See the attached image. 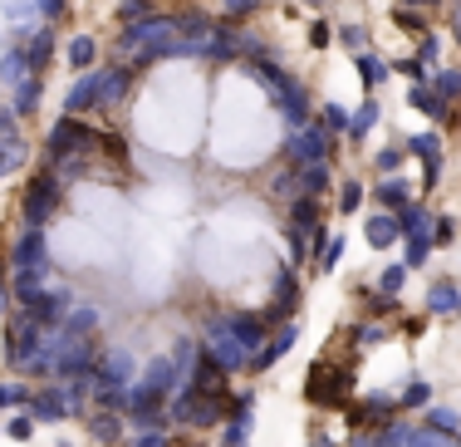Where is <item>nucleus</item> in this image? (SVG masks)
I'll use <instances>...</instances> for the list:
<instances>
[{"instance_id":"dca6fc26","label":"nucleus","mask_w":461,"mask_h":447,"mask_svg":"<svg viewBox=\"0 0 461 447\" xmlns=\"http://www.w3.org/2000/svg\"><path fill=\"white\" fill-rule=\"evenodd\" d=\"M148 15H158L152 0H118V10H113L118 25H133V20H148Z\"/></svg>"},{"instance_id":"7ed1b4c3","label":"nucleus","mask_w":461,"mask_h":447,"mask_svg":"<svg viewBox=\"0 0 461 447\" xmlns=\"http://www.w3.org/2000/svg\"><path fill=\"white\" fill-rule=\"evenodd\" d=\"M408 108H412V114H422L427 123H437V128H447L456 118V108L447 104L432 84H408Z\"/></svg>"},{"instance_id":"423d86ee","label":"nucleus","mask_w":461,"mask_h":447,"mask_svg":"<svg viewBox=\"0 0 461 447\" xmlns=\"http://www.w3.org/2000/svg\"><path fill=\"white\" fill-rule=\"evenodd\" d=\"M64 114H74V118L98 114V69H84L79 79L69 84V94H64Z\"/></svg>"},{"instance_id":"b1692460","label":"nucleus","mask_w":461,"mask_h":447,"mask_svg":"<svg viewBox=\"0 0 461 447\" xmlns=\"http://www.w3.org/2000/svg\"><path fill=\"white\" fill-rule=\"evenodd\" d=\"M402 158H408V148H383V152H378V168H383V172H398Z\"/></svg>"},{"instance_id":"0eeeda50","label":"nucleus","mask_w":461,"mask_h":447,"mask_svg":"<svg viewBox=\"0 0 461 447\" xmlns=\"http://www.w3.org/2000/svg\"><path fill=\"white\" fill-rule=\"evenodd\" d=\"M25 64H30V74H45V64L54 59V20H45V25L35 30V35L25 40Z\"/></svg>"},{"instance_id":"ddd939ff","label":"nucleus","mask_w":461,"mask_h":447,"mask_svg":"<svg viewBox=\"0 0 461 447\" xmlns=\"http://www.w3.org/2000/svg\"><path fill=\"white\" fill-rule=\"evenodd\" d=\"M383 118V108H378V99H364L358 108H348V138H364L373 123Z\"/></svg>"},{"instance_id":"412c9836","label":"nucleus","mask_w":461,"mask_h":447,"mask_svg":"<svg viewBox=\"0 0 461 447\" xmlns=\"http://www.w3.org/2000/svg\"><path fill=\"white\" fill-rule=\"evenodd\" d=\"M260 5H266V0H221V10H226V20H230V25H240L246 15H256Z\"/></svg>"},{"instance_id":"f3484780","label":"nucleus","mask_w":461,"mask_h":447,"mask_svg":"<svg viewBox=\"0 0 461 447\" xmlns=\"http://www.w3.org/2000/svg\"><path fill=\"white\" fill-rule=\"evenodd\" d=\"M393 20H398L402 30H412V35H427V10H417V5H398Z\"/></svg>"},{"instance_id":"bb28decb","label":"nucleus","mask_w":461,"mask_h":447,"mask_svg":"<svg viewBox=\"0 0 461 447\" xmlns=\"http://www.w3.org/2000/svg\"><path fill=\"white\" fill-rule=\"evenodd\" d=\"M442 178V158H422V187H437Z\"/></svg>"},{"instance_id":"a211bd4d","label":"nucleus","mask_w":461,"mask_h":447,"mask_svg":"<svg viewBox=\"0 0 461 447\" xmlns=\"http://www.w3.org/2000/svg\"><path fill=\"white\" fill-rule=\"evenodd\" d=\"M408 152H412V158H442V138H437V133H412Z\"/></svg>"},{"instance_id":"f03ea898","label":"nucleus","mask_w":461,"mask_h":447,"mask_svg":"<svg viewBox=\"0 0 461 447\" xmlns=\"http://www.w3.org/2000/svg\"><path fill=\"white\" fill-rule=\"evenodd\" d=\"M290 158H300V162H329L334 158V143H329V133L320 128V118H310L304 128L290 133Z\"/></svg>"},{"instance_id":"cd10ccee","label":"nucleus","mask_w":461,"mask_h":447,"mask_svg":"<svg viewBox=\"0 0 461 447\" xmlns=\"http://www.w3.org/2000/svg\"><path fill=\"white\" fill-rule=\"evenodd\" d=\"M15 123H20V118H15V108H10V104H0V138H10V133H15Z\"/></svg>"},{"instance_id":"c85d7f7f","label":"nucleus","mask_w":461,"mask_h":447,"mask_svg":"<svg viewBox=\"0 0 461 447\" xmlns=\"http://www.w3.org/2000/svg\"><path fill=\"white\" fill-rule=\"evenodd\" d=\"M10 168V152H5V138H0V172Z\"/></svg>"},{"instance_id":"39448f33","label":"nucleus","mask_w":461,"mask_h":447,"mask_svg":"<svg viewBox=\"0 0 461 447\" xmlns=\"http://www.w3.org/2000/svg\"><path fill=\"white\" fill-rule=\"evenodd\" d=\"M128 84H133L128 64H98V114L113 108L118 99H128Z\"/></svg>"},{"instance_id":"4be33fe9","label":"nucleus","mask_w":461,"mask_h":447,"mask_svg":"<svg viewBox=\"0 0 461 447\" xmlns=\"http://www.w3.org/2000/svg\"><path fill=\"white\" fill-rule=\"evenodd\" d=\"M339 40H344V50H354V54L368 50V30L364 25H344V30H339Z\"/></svg>"},{"instance_id":"9b49d317","label":"nucleus","mask_w":461,"mask_h":447,"mask_svg":"<svg viewBox=\"0 0 461 447\" xmlns=\"http://www.w3.org/2000/svg\"><path fill=\"white\" fill-rule=\"evenodd\" d=\"M20 79H30V64H25V50H5L0 54V84H5V89H15Z\"/></svg>"},{"instance_id":"6e6552de","label":"nucleus","mask_w":461,"mask_h":447,"mask_svg":"<svg viewBox=\"0 0 461 447\" xmlns=\"http://www.w3.org/2000/svg\"><path fill=\"white\" fill-rule=\"evenodd\" d=\"M64 59H69V69H98V40L94 35H74L69 45H64Z\"/></svg>"},{"instance_id":"6ab92c4d","label":"nucleus","mask_w":461,"mask_h":447,"mask_svg":"<svg viewBox=\"0 0 461 447\" xmlns=\"http://www.w3.org/2000/svg\"><path fill=\"white\" fill-rule=\"evenodd\" d=\"M378 202L383 206H408V182L393 172V182H383V187H378Z\"/></svg>"},{"instance_id":"5701e85b","label":"nucleus","mask_w":461,"mask_h":447,"mask_svg":"<svg viewBox=\"0 0 461 447\" xmlns=\"http://www.w3.org/2000/svg\"><path fill=\"white\" fill-rule=\"evenodd\" d=\"M329 40H334L329 20H314V25H310V50H329Z\"/></svg>"},{"instance_id":"1a4fd4ad","label":"nucleus","mask_w":461,"mask_h":447,"mask_svg":"<svg viewBox=\"0 0 461 447\" xmlns=\"http://www.w3.org/2000/svg\"><path fill=\"white\" fill-rule=\"evenodd\" d=\"M40 99H45V84H40V74H30V79H20L15 84V118H35V108H40Z\"/></svg>"},{"instance_id":"2eb2a0df","label":"nucleus","mask_w":461,"mask_h":447,"mask_svg":"<svg viewBox=\"0 0 461 447\" xmlns=\"http://www.w3.org/2000/svg\"><path fill=\"white\" fill-rule=\"evenodd\" d=\"M417 59H422L427 69H442V35H432V30L417 35Z\"/></svg>"},{"instance_id":"20e7f679","label":"nucleus","mask_w":461,"mask_h":447,"mask_svg":"<svg viewBox=\"0 0 461 447\" xmlns=\"http://www.w3.org/2000/svg\"><path fill=\"white\" fill-rule=\"evenodd\" d=\"M54 202H59V178H54V168H40L30 192H25V216L30 222H45L54 212Z\"/></svg>"},{"instance_id":"4468645a","label":"nucleus","mask_w":461,"mask_h":447,"mask_svg":"<svg viewBox=\"0 0 461 447\" xmlns=\"http://www.w3.org/2000/svg\"><path fill=\"white\" fill-rule=\"evenodd\" d=\"M314 118H320L324 133H348V108H344V104H324Z\"/></svg>"},{"instance_id":"f8f14e48","label":"nucleus","mask_w":461,"mask_h":447,"mask_svg":"<svg viewBox=\"0 0 461 447\" xmlns=\"http://www.w3.org/2000/svg\"><path fill=\"white\" fill-rule=\"evenodd\" d=\"M427 84H432V89L442 94L452 108H461V69H452V64H447V69H432V79H427Z\"/></svg>"},{"instance_id":"a878e982","label":"nucleus","mask_w":461,"mask_h":447,"mask_svg":"<svg viewBox=\"0 0 461 447\" xmlns=\"http://www.w3.org/2000/svg\"><path fill=\"white\" fill-rule=\"evenodd\" d=\"M64 5H69V0H35V15H40V20H59Z\"/></svg>"},{"instance_id":"aec40b11","label":"nucleus","mask_w":461,"mask_h":447,"mask_svg":"<svg viewBox=\"0 0 461 447\" xmlns=\"http://www.w3.org/2000/svg\"><path fill=\"white\" fill-rule=\"evenodd\" d=\"M398 232H402V226L393 222V216H373V222H368V236H373V246H388Z\"/></svg>"},{"instance_id":"f257e3e1","label":"nucleus","mask_w":461,"mask_h":447,"mask_svg":"<svg viewBox=\"0 0 461 447\" xmlns=\"http://www.w3.org/2000/svg\"><path fill=\"white\" fill-rule=\"evenodd\" d=\"M304 394H310V403H320V408L344 403L348 398V369L334 364V359H320V364L310 369V379H304Z\"/></svg>"},{"instance_id":"9d476101","label":"nucleus","mask_w":461,"mask_h":447,"mask_svg":"<svg viewBox=\"0 0 461 447\" xmlns=\"http://www.w3.org/2000/svg\"><path fill=\"white\" fill-rule=\"evenodd\" d=\"M354 69H358V79L368 84V89H378V84H388V74H393V64L388 59H378V54H354Z\"/></svg>"},{"instance_id":"393cba45","label":"nucleus","mask_w":461,"mask_h":447,"mask_svg":"<svg viewBox=\"0 0 461 447\" xmlns=\"http://www.w3.org/2000/svg\"><path fill=\"white\" fill-rule=\"evenodd\" d=\"M358 202H364V187H358V182H344V187H339V206H344V212H354Z\"/></svg>"}]
</instances>
